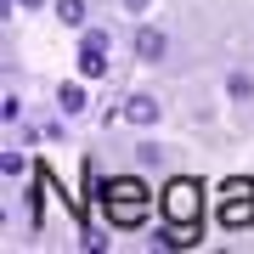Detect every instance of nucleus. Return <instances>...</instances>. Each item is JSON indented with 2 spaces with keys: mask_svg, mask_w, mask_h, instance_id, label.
I'll return each mask as SVG.
<instances>
[{
  "mask_svg": "<svg viewBox=\"0 0 254 254\" xmlns=\"http://www.w3.org/2000/svg\"><path fill=\"white\" fill-rule=\"evenodd\" d=\"M158 209H164V220H175V226H198L203 220V187L192 181V175H175V181L164 187Z\"/></svg>",
  "mask_w": 254,
  "mask_h": 254,
  "instance_id": "2",
  "label": "nucleus"
},
{
  "mask_svg": "<svg viewBox=\"0 0 254 254\" xmlns=\"http://www.w3.org/2000/svg\"><path fill=\"white\" fill-rule=\"evenodd\" d=\"M51 11H57V23H63V28H73V34L91 28V23H85V0H51Z\"/></svg>",
  "mask_w": 254,
  "mask_h": 254,
  "instance_id": "9",
  "label": "nucleus"
},
{
  "mask_svg": "<svg viewBox=\"0 0 254 254\" xmlns=\"http://www.w3.org/2000/svg\"><path fill=\"white\" fill-rule=\"evenodd\" d=\"M113 57V34L108 28H79V51H73V73L79 79H102Z\"/></svg>",
  "mask_w": 254,
  "mask_h": 254,
  "instance_id": "3",
  "label": "nucleus"
},
{
  "mask_svg": "<svg viewBox=\"0 0 254 254\" xmlns=\"http://www.w3.org/2000/svg\"><path fill=\"white\" fill-rule=\"evenodd\" d=\"M0 119H6V125H17V119H23V96H17V91L0 96Z\"/></svg>",
  "mask_w": 254,
  "mask_h": 254,
  "instance_id": "11",
  "label": "nucleus"
},
{
  "mask_svg": "<svg viewBox=\"0 0 254 254\" xmlns=\"http://www.w3.org/2000/svg\"><path fill=\"white\" fill-rule=\"evenodd\" d=\"M119 119H125V125H136V130H153L158 119H164V102H158V96H147V91H136V96H125Z\"/></svg>",
  "mask_w": 254,
  "mask_h": 254,
  "instance_id": "5",
  "label": "nucleus"
},
{
  "mask_svg": "<svg viewBox=\"0 0 254 254\" xmlns=\"http://www.w3.org/2000/svg\"><path fill=\"white\" fill-rule=\"evenodd\" d=\"M147 209H153V192H147L141 175H108L102 181V215L113 226H141Z\"/></svg>",
  "mask_w": 254,
  "mask_h": 254,
  "instance_id": "1",
  "label": "nucleus"
},
{
  "mask_svg": "<svg viewBox=\"0 0 254 254\" xmlns=\"http://www.w3.org/2000/svg\"><path fill=\"white\" fill-rule=\"evenodd\" d=\"M0 175H6V181H17V175H23V153H6V158H0Z\"/></svg>",
  "mask_w": 254,
  "mask_h": 254,
  "instance_id": "12",
  "label": "nucleus"
},
{
  "mask_svg": "<svg viewBox=\"0 0 254 254\" xmlns=\"http://www.w3.org/2000/svg\"><path fill=\"white\" fill-rule=\"evenodd\" d=\"M220 226L226 232L254 226V181H226V192H220Z\"/></svg>",
  "mask_w": 254,
  "mask_h": 254,
  "instance_id": "4",
  "label": "nucleus"
},
{
  "mask_svg": "<svg viewBox=\"0 0 254 254\" xmlns=\"http://www.w3.org/2000/svg\"><path fill=\"white\" fill-rule=\"evenodd\" d=\"M220 91H226L232 108H249V102H254V73L249 68H226V85H220Z\"/></svg>",
  "mask_w": 254,
  "mask_h": 254,
  "instance_id": "8",
  "label": "nucleus"
},
{
  "mask_svg": "<svg viewBox=\"0 0 254 254\" xmlns=\"http://www.w3.org/2000/svg\"><path fill=\"white\" fill-rule=\"evenodd\" d=\"M85 85H91V79H79V73L57 85V113H63V119H79L85 108H91V96H85Z\"/></svg>",
  "mask_w": 254,
  "mask_h": 254,
  "instance_id": "7",
  "label": "nucleus"
},
{
  "mask_svg": "<svg viewBox=\"0 0 254 254\" xmlns=\"http://www.w3.org/2000/svg\"><path fill=\"white\" fill-rule=\"evenodd\" d=\"M119 6H125L130 17H147V11H153V0H119Z\"/></svg>",
  "mask_w": 254,
  "mask_h": 254,
  "instance_id": "13",
  "label": "nucleus"
},
{
  "mask_svg": "<svg viewBox=\"0 0 254 254\" xmlns=\"http://www.w3.org/2000/svg\"><path fill=\"white\" fill-rule=\"evenodd\" d=\"M11 6H28V11H34V6H46V0H11Z\"/></svg>",
  "mask_w": 254,
  "mask_h": 254,
  "instance_id": "14",
  "label": "nucleus"
},
{
  "mask_svg": "<svg viewBox=\"0 0 254 254\" xmlns=\"http://www.w3.org/2000/svg\"><path fill=\"white\" fill-rule=\"evenodd\" d=\"M130 51H136V63H164V51H170V34L153 23H141L136 34H130Z\"/></svg>",
  "mask_w": 254,
  "mask_h": 254,
  "instance_id": "6",
  "label": "nucleus"
},
{
  "mask_svg": "<svg viewBox=\"0 0 254 254\" xmlns=\"http://www.w3.org/2000/svg\"><path fill=\"white\" fill-rule=\"evenodd\" d=\"M130 158H136V170H164V158H170V153H164L153 136H147V141H136V147H130Z\"/></svg>",
  "mask_w": 254,
  "mask_h": 254,
  "instance_id": "10",
  "label": "nucleus"
}]
</instances>
